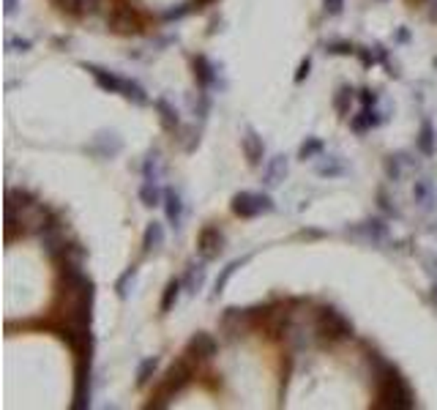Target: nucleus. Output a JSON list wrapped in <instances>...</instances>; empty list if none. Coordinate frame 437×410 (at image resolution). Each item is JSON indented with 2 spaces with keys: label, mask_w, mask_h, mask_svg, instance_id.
<instances>
[{
  "label": "nucleus",
  "mask_w": 437,
  "mask_h": 410,
  "mask_svg": "<svg viewBox=\"0 0 437 410\" xmlns=\"http://www.w3.org/2000/svg\"><path fill=\"white\" fill-rule=\"evenodd\" d=\"M369 367H372V378H375L377 405L388 410H413L415 408V394L410 388V383L402 378V372L383 358L380 353H369Z\"/></svg>",
  "instance_id": "obj_1"
},
{
  "label": "nucleus",
  "mask_w": 437,
  "mask_h": 410,
  "mask_svg": "<svg viewBox=\"0 0 437 410\" xmlns=\"http://www.w3.org/2000/svg\"><path fill=\"white\" fill-rule=\"evenodd\" d=\"M194 380V367H191V358H188L186 353L167 369V375L158 380L156 391L151 394V400H148V405L145 408L154 410V408H167L170 405V400H175L184 388H186L188 383Z\"/></svg>",
  "instance_id": "obj_2"
},
{
  "label": "nucleus",
  "mask_w": 437,
  "mask_h": 410,
  "mask_svg": "<svg viewBox=\"0 0 437 410\" xmlns=\"http://www.w3.org/2000/svg\"><path fill=\"white\" fill-rule=\"evenodd\" d=\"M74 410H88L91 408V397H94V350L91 353H82V356H74Z\"/></svg>",
  "instance_id": "obj_3"
},
{
  "label": "nucleus",
  "mask_w": 437,
  "mask_h": 410,
  "mask_svg": "<svg viewBox=\"0 0 437 410\" xmlns=\"http://www.w3.org/2000/svg\"><path fill=\"white\" fill-rule=\"evenodd\" d=\"M314 325H317V334L325 337L328 342H342L353 337V323L334 307H320L314 312Z\"/></svg>",
  "instance_id": "obj_4"
},
{
  "label": "nucleus",
  "mask_w": 437,
  "mask_h": 410,
  "mask_svg": "<svg viewBox=\"0 0 437 410\" xmlns=\"http://www.w3.org/2000/svg\"><path fill=\"white\" fill-rule=\"evenodd\" d=\"M274 211H276V203L262 191H238L232 197V214L241 219H254V217L274 214Z\"/></svg>",
  "instance_id": "obj_5"
},
{
  "label": "nucleus",
  "mask_w": 437,
  "mask_h": 410,
  "mask_svg": "<svg viewBox=\"0 0 437 410\" xmlns=\"http://www.w3.org/2000/svg\"><path fill=\"white\" fill-rule=\"evenodd\" d=\"M344 233H347L350 238L364 241V244L380 247V244L388 238V224L383 219H364V221H358V224H353V227H347Z\"/></svg>",
  "instance_id": "obj_6"
},
{
  "label": "nucleus",
  "mask_w": 437,
  "mask_h": 410,
  "mask_svg": "<svg viewBox=\"0 0 437 410\" xmlns=\"http://www.w3.org/2000/svg\"><path fill=\"white\" fill-rule=\"evenodd\" d=\"M224 244H227V238L216 224H205L197 235V252L202 260H216L218 254L224 252Z\"/></svg>",
  "instance_id": "obj_7"
},
{
  "label": "nucleus",
  "mask_w": 437,
  "mask_h": 410,
  "mask_svg": "<svg viewBox=\"0 0 437 410\" xmlns=\"http://www.w3.org/2000/svg\"><path fill=\"white\" fill-rule=\"evenodd\" d=\"M107 22H110V31L124 33V36L140 33V20L134 17V8H131V6H126V3H118V6H112V11H110Z\"/></svg>",
  "instance_id": "obj_8"
},
{
  "label": "nucleus",
  "mask_w": 437,
  "mask_h": 410,
  "mask_svg": "<svg viewBox=\"0 0 437 410\" xmlns=\"http://www.w3.org/2000/svg\"><path fill=\"white\" fill-rule=\"evenodd\" d=\"M82 68L94 77V82L104 91V94H124V85H126V77L121 74H115V71H110V68H101V66L96 64H82Z\"/></svg>",
  "instance_id": "obj_9"
},
{
  "label": "nucleus",
  "mask_w": 437,
  "mask_h": 410,
  "mask_svg": "<svg viewBox=\"0 0 437 410\" xmlns=\"http://www.w3.org/2000/svg\"><path fill=\"white\" fill-rule=\"evenodd\" d=\"M216 353H218L216 339L211 334H205V331H197L186 345V356L191 361H211Z\"/></svg>",
  "instance_id": "obj_10"
},
{
  "label": "nucleus",
  "mask_w": 437,
  "mask_h": 410,
  "mask_svg": "<svg viewBox=\"0 0 437 410\" xmlns=\"http://www.w3.org/2000/svg\"><path fill=\"white\" fill-rule=\"evenodd\" d=\"M164 217H167V224L172 230H181L184 227V217H186V203L181 197L178 189H164Z\"/></svg>",
  "instance_id": "obj_11"
},
{
  "label": "nucleus",
  "mask_w": 437,
  "mask_h": 410,
  "mask_svg": "<svg viewBox=\"0 0 437 410\" xmlns=\"http://www.w3.org/2000/svg\"><path fill=\"white\" fill-rule=\"evenodd\" d=\"M383 124H385V115L377 107H361L358 115H350V131L353 134H366Z\"/></svg>",
  "instance_id": "obj_12"
},
{
  "label": "nucleus",
  "mask_w": 437,
  "mask_h": 410,
  "mask_svg": "<svg viewBox=\"0 0 437 410\" xmlns=\"http://www.w3.org/2000/svg\"><path fill=\"white\" fill-rule=\"evenodd\" d=\"M191 66H194V80H197V88L200 91H214L218 82V71L216 66L211 64L205 55H197L194 61H191Z\"/></svg>",
  "instance_id": "obj_13"
},
{
  "label": "nucleus",
  "mask_w": 437,
  "mask_h": 410,
  "mask_svg": "<svg viewBox=\"0 0 437 410\" xmlns=\"http://www.w3.org/2000/svg\"><path fill=\"white\" fill-rule=\"evenodd\" d=\"M241 148H244V156H246V161H249L251 167H260L262 164V159H265V142H262V137L251 126H246L244 137H241Z\"/></svg>",
  "instance_id": "obj_14"
},
{
  "label": "nucleus",
  "mask_w": 437,
  "mask_h": 410,
  "mask_svg": "<svg viewBox=\"0 0 437 410\" xmlns=\"http://www.w3.org/2000/svg\"><path fill=\"white\" fill-rule=\"evenodd\" d=\"M121 148H124V142L115 131H98L96 142L91 145V154L98 159H112L115 154H121Z\"/></svg>",
  "instance_id": "obj_15"
},
{
  "label": "nucleus",
  "mask_w": 437,
  "mask_h": 410,
  "mask_svg": "<svg viewBox=\"0 0 437 410\" xmlns=\"http://www.w3.org/2000/svg\"><path fill=\"white\" fill-rule=\"evenodd\" d=\"M415 151H418L424 159L435 156L437 131H435V124H432L429 118H424V121H421V129H418V134H415Z\"/></svg>",
  "instance_id": "obj_16"
},
{
  "label": "nucleus",
  "mask_w": 437,
  "mask_h": 410,
  "mask_svg": "<svg viewBox=\"0 0 437 410\" xmlns=\"http://www.w3.org/2000/svg\"><path fill=\"white\" fill-rule=\"evenodd\" d=\"M284 178H287V156L276 154L274 159H268L265 167H262V184L268 189H274V186H279Z\"/></svg>",
  "instance_id": "obj_17"
},
{
  "label": "nucleus",
  "mask_w": 437,
  "mask_h": 410,
  "mask_svg": "<svg viewBox=\"0 0 437 410\" xmlns=\"http://www.w3.org/2000/svg\"><path fill=\"white\" fill-rule=\"evenodd\" d=\"M205 263L208 260H202V263H188L186 274H184V293L188 295H197L200 290H202V284H205V277H208V271H205Z\"/></svg>",
  "instance_id": "obj_18"
},
{
  "label": "nucleus",
  "mask_w": 437,
  "mask_h": 410,
  "mask_svg": "<svg viewBox=\"0 0 437 410\" xmlns=\"http://www.w3.org/2000/svg\"><path fill=\"white\" fill-rule=\"evenodd\" d=\"M154 107H156L158 118H161V126L167 129V131H178V129H181V115H178V110H175L164 96H158L156 101H154Z\"/></svg>",
  "instance_id": "obj_19"
},
{
  "label": "nucleus",
  "mask_w": 437,
  "mask_h": 410,
  "mask_svg": "<svg viewBox=\"0 0 437 410\" xmlns=\"http://www.w3.org/2000/svg\"><path fill=\"white\" fill-rule=\"evenodd\" d=\"M164 247V224L161 221H148L142 233V252H158Z\"/></svg>",
  "instance_id": "obj_20"
},
{
  "label": "nucleus",
  "mask_w": 437,
  "mask_h": 410,
  "mask_svg": "<svg viewBox=\"0 0 437 410\" xmlns=\"http://www.w3.org/2000/svg\"><path fill=\"white\" fill-rule=\"evenodd\" d=\"M413 200H415L418 208H424V211H429V208L435 205L437 194H435V189H432V181H429V178L415 181V186H413Z\"/></svg>",
  "instance_id": "obj_21"
},
{
  "label": "nucleus",
  "mask_w": 437,
  "mask_h": 410,
  "mask_svg": "<svg viewBox=\"0 0 437 410\" xmlns=\"http://www.w3.org/2000/svg\"><path fill=\"white\" fill-rule=\"evenodd\" d=\"M249 260H251V254H246V257H238V260H232V263H227V265L221 268V274H218L216 282H214V298H218V295L224 293V287H227V282L232 279V274H235L238 268H244Z\"/></svg>",
  "instance_id": "obj_22"
},
{
  "label": "nucleus",
  "mask_w": 437,
  "mask_h": 410,
  "mask_svg": "<svg viewBox=\"0 0 437 410\" xmlns=\"http://www.w3.org/2000/svg\"><path fill=\"white\" fill-rule=\"evenodd\" d=\"M140 203H142L145 208H154V205H161V203H164V191L158 189V181L142 178V186H140Z\"/></svg>",
  "instance_id": "obj_23"
},
{
  "label": "nucleus",
  "mask_w": 437,
  "mask_h": 410,
  "mask_svg": "<svg viewBox=\"0 0 437 410\" xmlns=\"http://www.w3.org/2000/svg\"><path fill=\"white\" fill-rule=\"evenodd\" d=\"M181 293H184V282H181V279H170V282H167L164 293H161V304H158L161 315H170V309L178 304Z\"/></svg>",
  "instance_id": "obj_24"
},
{
  "label": "nucleus",
  "mask_w": 437,
  "mask_h": 410,
  "mask_svg": "<svg viewBox=\"0 0 437 410\" xmlns=\"http://www.w3.org/2000/svg\"><path fill=\"white\" fill-rule=\"evenodd\" d=\"M156 369H158V356H148L137 364V386L145 388L151 380L156 378Z\"/></svg>",
  "instance_id": "obj_25"
},
{
  "label": "nucleus",
  "mask_w": 437,
  "mask_h": 410,
  "mask_svg": "<svg viewBox=\"0 0 437 410\" xmlns=\"http://www.w3.org/2000/svg\"><path fill=\"white\" fill-rule=\"evenodd\" d=\"M126 98V101H131V104H137V107H145L148 101H151V96H148V91L137 82V80H126L124 85V94H121Z\"/></svg>",
  "instance_id": "obj_26"
},
{
  "label": "nucleus",
  "mask_w": 437,
  "mask_h": 410,
  "mask_svg": "<svg viewBox=\"0 0 437 410\" xmlns=\"http://www.w3.org/2000/svg\"><path fill=\"white\" fill-rule=\"evenodd\" d=\"M314 173L323 175V178H342L344 173H347V167H344L336 156H328L325 161H320V164L314 167Z\"/></svg>",
  "instance_id": "obj_27"
},
{
  "label": "nucleus",
  "mask_w": 437,
  "mask_h": 410,
  "mask_svg": "<svg viewBox=\"0 0 437 410\" xmlns=\"http://www.w3.org/2000/svg\"><path fill=\"white\" fill-rule=\"evenodd\" d=\"M134 279H137V265H128L124 274L118 277V282H115V295L126 301L128 295H131V287H134Z\"/></svg>",
  "instance_id": "obj_28"
},
{
  "label": "nucleus",
  "mask_w": 437,
  "mask_h": 410,
  "mask_svg": "<svg viewBox=\"0 0 437 410\" xmlns=\"http://www.w3.org/2000/svg\"><path fill=\"white\" fill-rule=\"evenodd\" d=\"M323 151H325V142H323L320 137H306V140L301 142V148H298V159H301V161H309V159L323 156Z\"/></svg>",
  "instance_id": "obj_29"
},
{
  "label": "nucleus",
  "mask_w": 437,
  "mask_h": 410,
  "mask_svg": "<svg viewBox=\"0 0 437 410\" xmlns=\"http://www.w3.org/2000/svg\"><path fill=\"white\" fill-rule=\"evenodd\" d=\"M353 98H355V91H353L350 85L336 88V94H334V110H336L342 118L350 115V104H353Z\"/></svg>",
  "instance_id": "obj_30"
},
{
  "label": "nucleus",
  "mask_w": 437,
  "mask_h": 410,
  "mask_svg": "<svg viewBox=\"0 0 437 410\" xmlns=\"http://www.w3.org/2000/svg\"><path fill=\"white\" fill-rule=\"evenodd\" d=\"M405 156L402 154H391V156L385 159V178L388 181H402V175H405Z\"/></svg>",
  "instance_id": "obj_31"
},
{
  "label": "nucleus",
  "mask_w": 437,
  "mask_h": 410,
  "mask_svg": "<svg viewBox=\"0 0 437 410\" xmlns=\"http://www.w3.org/2000/svg\"><path fill=\"white\" fill-rule=\"evenodd\" d=\"M194 8H197V6H194V0H191V3H184V6H178V8H167V11L161 14V22H178V20L188 17Z\"/></svg>",
  "instance_id": "obj_32"
},
{
  "label": "nucleus",
  "mask_w": 437,
  "mask_h": 410,
  "mask_svg": "<svg viewBox=\"0 0 437 410\" xmlns=\"http://www.w3.org/2000/svg\"><path fill=\"white\" fill-rule=\"evenodd\" d=\"M142 175H145V178H151V181H158V151H151V154L145 156Z\"/></svg>",
  "instance_id": "obj_33"
},
{
  "label": "nucleus",
  "mask_w": 437,
  "mask_h": 410,
  "mask_svg": "<svg viewBox=\"0 0 437 410\" xmlns=\"http://www.w3.org/2000/svg\"><path fill=\"white\" fill-rule=\"evenodd\" d=\"M325 52L328 55H355V47L350 41H328L325 44Z\"/></svg>",
  "instance_id": "obj_34"
},
{
  "label": "nucleus",
  "mask_w": 437,
  "mask_h": 410,
  "mask_svg": "<svg viewBox=\"0 0 437 410\" xmlns=\"http://www.w3.org/2000/svg\"><path fill=\"white\" fill-rule=\"evenodd\" d=\"M377 205H380V211L385 214V217H399V208L388 200V194H385V189H377Z\"/></svg>",
  "instance_id": "obj_35"
},
{
  "label": "nucleus",
  "mask_w": 437,
  "mask_h": 410,
  "mask_svg": "<svg viewBox=\"0 0 437 410\" xmlns=\"http://www.w3.org/2000/svg\"><path fill=\"white\" fill-rule=\"evenodd\" d=\"M31 47H33L31 38H20V36H11V38L6 41V50H8V52H28Z\"/></svg>",
  "instance_id": "obj_36"
},
{
  "label": "nucleus",
  "mask_w": 437,
  "mask_h": 410,
  "mask_svg": "<svg viewBox=\"0 0 437 410\" xmlns=\"http://www.w3.org/2000/svg\"><path fill=\"white\" fill-rule=\"evenodd\" d=\"M55 3L61 6L66 14H74V17L85 14V0H55Z\"/></svg>",
  "instance_id": "obj_37"
},
{
  "label": "nucleus",
  "mask_w": 437,
  "mask_h": 410,
  "mask_svg": "<svg viewBox=\"0 0 437 410\" xmlns=\"http://www.w3.org/2000/svg\"><path fill=\"white\" fill-rule=\"evenodd\" d=\"M194 112L200 115V121L208 118V112H211V94L208 91H200V101L194 104Z\"/></svg>",
  "instance_id": "obj_38"
},
{
  "label": "nucleus",
  "mask_w": 437,
  "mask_h": 410,
  "mask_svg": "<svg viewBox=\"0 0 437 410\" xmlns=\"http://www.w3.org/2000/svg\"><path fill=\"white\" fill-rule=\"evenodd\" d=\"M358 98H361V104H364V107H377V101H380V94H377V91H372V88H361Z\"/></svg>",
  "instance_id": "obj_39"
},
{
  "label": "nucleus",
  "mask_w": 437,
  "mask_h": 410,
  "mask_svg": "<svg viewBox=\"0 0 437 410\" xmlns=\"http://www.w3.org/2000/svg\"><path fill=\"white\" fill-rule=\"evenodd\" d=\"M323 8L328 17H339L344 11V0H323Z\"/></svg>",
  "instance_id": "obj_40"
},
{
  "label": "nucleus",
  "mask_w": 437,
  "mask_h": 410,
  "mask_svg": "<svg viewBox=\"0 0 437 410\" xmlns=\"http://www.w3.org/2000/svg\"><path fill=\"white\" fill-rule=\"evenodd\" d=\"M309 71H312V58H304L301 66H298V71H295V85H301L309 77Z\"/></svg>",
  "instance_id": "obj_41"
},
{
  "label": "nucleus",
  "mask_w": 437,
  "mask_h": 410,
  "mask_svg": "<svg viewBox=\"0 0 437 410\" xmlns=\"http://www.w3.org/2000/svg\"><path fill=\"white\" fill-rule=\"evenodd\" d=\"M17 8H20V0H3V11H6V17H14Z\"/></svg>",
  "instance_id": "obj_42"
},
{
  "label": "nucleus",
  "mask_w": 437,
  "mask_h": 410,
  "mask_svg": "<svg viewBox=\"0 0 437 410\" xmlns=\"http://www.w3.org/2000/svg\"><path fill=\"white\" fill-rule=\"evenodd\" d=\"M424 263L429 265V274L437 277V254H427V257H424Z\"/></svg>",
  "instance_id": "obj_43"
},
{
  "label": "nucleus",
  "mask_w": 437,
  "mask_h": 410,
  "mask_svg": "<svg viewBox=\"0 0 437 410\" xmlns=\"http://www.w3.org/2000/svg\"><path fill=\"white\" fill-rule=\"evenodd\" d=\"M98 8V0H85V11H96Z\"/></svg>",
  "instance_id": "obj_44"
},
{
  "label": "nucleus",
  "mask_w": 437,
  "mask_h": 410,
  "mask_svg": "<svg viewBox=\"0 0 437 410\" xmlns=\"http://www.w3.org/2000/svg\"><path fill=\"white\" fill-rule=\"evenodd\" d=\"M407 38H410V33H407V31H405V28H402V31L397 33V41H402V44H405Z\"/></svg>",
  "instance_id": "obj_45"
},
{
  "label": "nucleus",
  "mask_w": 437,
  "mask_h": 410,
  "mask_svg": "<svg viewBox=\"0 0 437 410\" xmlns=\"http://www.w3.org/2000/svg\"><path fill=\"white\" fill-rule=\"evenodd\" d=\"M429 298H432V304L437 307V282H435V287H432V293H429Z\"/></svg>",
  "instance_id": "obj_46"
},
{
  "label": "nucleus",
  "mask_w": 437,
  "mask_h": 410,
  "mask_svg": "<svg viewBox=\"0 0 437 410\" xmlns=\"http://www.w3.org/2000/svg\"><path fill=\"white\" fill-rule=\"evenodd\" d=\"M432 20H437V0H432Z\"/></svg>",
  "instance_id": "obj_47"
},
{
  "label": "nucleus",
  "mask_w": 437,
  "mask_h": 410,
  "mask_svg": "<svg viewBox=\"0 0 437 410\" xmlns=\"http://www.w3.org/2000/svg\"><path fill=\"white\" fill-rule=\"evenodd\" d=\"M377 3H385V0H377Z\"/></svg>",
  "instance_id": "obj_48"
},
{
  "label": "nucleus",
  "mask_w": 437,
  "mask_h": 410,
  "mask_svg": "<svg viewBox=\"0 0 437 410\" xmlns=\"http://www.w3.org/2000/svg\"><path fill=\"white\" fill-rule=\"evenodd\" d=\"M435 208H437V203H435Z\"/></svg>",
  "instance_id": "obj_49"
}]
</instances>
